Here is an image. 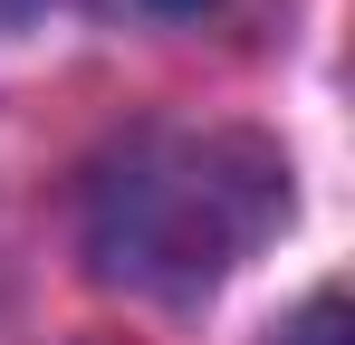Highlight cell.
<instances>
[{"label": "cell", "instance_id": "6da1fadb", "mask_svg": "<svg viewBox=\"0 0 355 345\" xmlns=\"http://www.w3.org/2000/svg\"><path fill=\"white\" fill-rule=\"evenodd\" d=\"M288 221V163L250 125H144L87 172V259L144 297L221 288Z\"/></svg>", "mask_w": 355, "mask_h": 345}, {"label": "cell", "instance_id": "3957f363", "mask_svg": "<svg viewBox=\"0 0 355 345\" xmlns=\"http://www.w3.org/2000/svg\"><path fill=\"white\" fill-rule=\"evenodd\" d=\"M279 345H346V297H336V288H317V297L297 307V326H288Z\"/></svg>", "mask_w": 355, "mask_h": 345}, {"label": "cell", "instance_id": "7a4b0ae2", "mask_svg": "<svg viewBox=\"0 0 355 345\" xmlns=\"http://www.w3.org/2000/svg\"><path fill=\"white\" fill-rule=\"evenodd\" d=\"M96 19H125V29H192V19H221L240 0H87Z\"/></svg>", "mask_w": 355, "mask_h": 345}, {"label": "cell", "instance_id": "277c9868", "mask_svg": "<svg viewBox=\"0 0 355 345\" xmlns=\"http://www.w3.org/2000/svg\"><path fill=\"white\" fill-rule=\"evenodd\" d=\"M29 10H39V0H0V29H19V19H29Z\"/></svg>", "mask_w": 355, "mask_h": 345}]
</instances>
